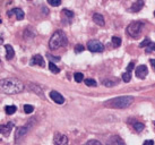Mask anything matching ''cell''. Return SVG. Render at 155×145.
<instances>
[{"mask_svg":"<svg viewBox=\"0 0 155 145\" xmlns=\"http://www.w3.org/2000/svg\"><path fill=\"white\" fill-rule=\"evenodd\" d=\"M143 145H154V142L152 141V140H147V141L144 142V144Z\"/></svg>","mask_w":155,"mask_h":145,"instance_id":"e575fe53","label":"cell"},{"mask_svg":"<svg viewBox=\"0 0 155 145\" xmlns=\"http://www.w3.org/2000/svg\"><path fill=\"white\" fill-rule=\"evenodd\" d=\"M85 84H86L87 86H92V87H95V86L97 85L96 81L93 79V78H87V79H85Z\"/></svg>","mask_w":155,"mask_h":145,"instance_id":"d4e9b609","label":"cell"},{"mask_svg":"<svg viewBox=\"0 0 155 145\" xmlns=\"http://www.w3.org/2000/svg\"><path fill=\"white\" fill-rule=\"evenodd\" d=\"M151 40H150V39H145V40H144V41H143L142 43H140V44H139V47L140 48H145V47H148V46H150V44H151Z\"/></svg>","mask_w":155,"mask_h":145,"instance_id":"f1b7e54d","label":"cell"},{"mask_svg":"<svg viewBox=\"0 0 155 145\" xmlns=\"http://www.w3.org/2000/svg\"><path fill=\"white\" fill-rule=\"evenodd\" d=\"M15 15L16 16V18H17L18 21H22L23 18H24V12H23L21 8H14L12 9V10H9L8 13H7V15L8 16H12V15Z\"/></svg>","mask_w":155,"mask_h":145,"instance_id":"4fadbf2b","label":"cell"},{"mask_svg":"<svg viewBox=\"0 0 155 145\" xmlns=\"http://www.w3.org/2000/svg\"><path fill=\"white\" fill-rule=\"evenodd\" d=\"M144 127H145V125L142 124V123H135V124H134V129H135V130H136L137 133L143 132Z\"/></svg>","mask_w":155,"mask_h":145,"instance_id":"44dd1931","label":"cell"},{"mask_svg":"<svg viewBox=\"0 0 155 145\" xmlns=\"http://www.w3.org/2000/svg\"><path fill=\"white\" fill-rule=\"evenodd\" d=\"M82 51H84V47H83L82 44H77V46L75 47V52L78 53V52H82Z\"/></svg>","mask_w":155,"mask_h":145,"instance_id":"4dcf8cb0","label":"cell"},{"mask_svg":"<svg viewBox=\"0 0 155 145\" xmlns=\"http://www.w3.org/2000/svg\"><path fill=\"white\" fill-rule=\"evenodd\" d=\"M143 27H144V23L139 21H135L133 23H130L128 27H127V33L128 35H130L131 38L137 39L143 31Z\"/></svg>","mask_w":155,"mask_h":145,"instance_id":"277c9868","label":"cell"},{"mask_svg":"<svg viewBox=\"0 0 155 145\" xmlns=\"http://www.w3.org/2000/svg\"><path fill=\"white\" fill-rule=\"evenodd\" d=\"M122 79H124L125 83L130 82V79H131V72H127V70H126V72L122 74Z\"/></svg>","mask_w":155,"mask_h":145,"instance_id":"603a6c76","label":"cell"},{"mask_svg":"<svg viewBox=\"0 0 155 145\" xmlns=\"http://www.w3.org/2000/svg\"><path fill=\"white\" fill-rule=\"evenodd\" d=\"M144 0H136L133 5H131V7H130V12L131 13H138V12H140L144 7Z\"/></svg>","mask_w":155,"mask_h":145,"instance_id":"8fae6325","label":"cell"},{"mask_svg":"<svg viewBox=\"0 0 155 145\" xmlns=\"http://www.w3.org/2000/svg\"><path fill=\"white\" fill-rule=\"evenodd\" d=\"M150 62H151L152 67H153V68H154V70H155V59H151V60H150Z\"/></svg>","mask_w":155,"mask_h":145,"instance_id":"d590c367","label":"cell"},{"mask_svg":"<svg viewBox=\"0 0 155 145\" xmlns=\"http://www.w3.org/2000/svg\"><path fill=\"white\" fill-rule=\"evenodd\" d=\"M112 44L116 48L120 47L121 46V39L119 38V36H112Z\"/></svg>","mask_w":155,"mask_h":145,"instance_id":"7402d4cb","label":"cell"},{"mask_svg":"<svg viewBox=\"0 0 155 145\" xmlns=\"http://www.w3.org/2000/svg\"><path fill=\"white\" fill-rule=\"evenodd\" d=\"M134 96L131 95H124V96H118V98L111 99L107 102H104V106L112 109H126L134 102Z\"/></svg>","mask_w":155,"mask_h":145,"instance_id":"7a4b0ae2","label":"cell"},{"mask_svg":"<svg viewBox=\"0 0 155 145\" xmlns=\"http://www.w3.org/2000/svg\"><path fill=\"white\" fill-rule=\"evenodd\" d=\"M53 143L54 145H68V137L64 134L57 133L53 137Z\"/></svg>","mask_w":155,"mask_h":145,"instance_id":"8992f818","label":"cell"},{"mask_svg":"<svg viewBox=\"0 0 155 145\" xmlns=\"http://www.w3.org/2000/svg\"><path fill=\"white\" fill-rule=\"evenodd\" d=\"M50 98H51L53 102L58 103V104H62V103L65 102V98L59 92H57V91H51L50 92Z\"/></svg>","mask_w":155,"mask_h":145,"instance_id":"ba28073f","label":"cell"},{"mask_svg":"<svg viewBox=\"0 0 155 145\" xmlns=\"http://www.w3.org/2000/svg\"><path fill=\"white\" fill-rule=\"evenodd\" d=\"M13 127H14L13 123H8V124H6V125H1V127H0L1 135H2V136H8L9 134H10V132H12Z\"/></svg>","mask_w":155,"mask_h":145,"instance_id":"7c38bea8","label":"cell"},{"mask_svg":"<svg viewBox=\"0 0 155 145\" xmlns=\"http://www.w3.org/2000/svg\"><path fill=\"white\" fill-rule=\"evenodd\" d=\"M28 87H30V90H32L33 92H35L36 94H39L40 96L44 98V93L42 92V90H41V89H40L38 85H34L33 83H30V84H28Z\"/></svg>","mask_w":155,"mask_h":145,"instance_id":"e0dca14e","label":"cell"},{"mask_svg":"<svg viewBox=\"0 0 155 145\" xmlns=\"http://www.w3.org/2000/svg\"><path fill=\"white\" fill-rule=\"evenodd\" d=\"M48 58L51 60V61H59V60H60L59 57H53V56H51V55H48Z\"/></svg>","mask_w":155,"mask_h":145,"instance_id":"d6a6232c","label":"cell"},{"mask_svg":"<svg viewBox=\"0 0 155 145\" xmlns=\"http://www.w3.org/2000/svg\"><path fill=\"white\" fill-rule=\"evenodd\" d=\"M28 129H30V124L18 127L17 129H16V134H15V141L18 142L21 138H23V137L25 136L26 133L28 132Z\"/></svg>","mask_w":155,"mask_h":145,"instance_id":"52a82bcc","label":"cell"},{"mask_svg":"<svg viewBox=\"0 0 155 145\" xmlns=\"http://www.w3.org/2000/svg\"><path fill=\"white\" fill-rule=\"evenodd\" d=\"M48 4L52 6V7H58L61 4V0H47Z\"/></svg>","mask_w":155,"mask_h":145,"instance_id":"4316f807","label":"cell"},{"mask_svg":"<svg viewBox=\"0 0 155 145\" xmlns=\"http://www.w3.org/2000/svg\"><path fill=\"white\" fill-rule=\"evenodd\" d=\"M93 21H94L95 24H97L99 26H104L105 25V22H104L103 16L99 13H95L93 15Z\"/></svg>","mask_w":155,"mask_h":145,"instance_id":"5bb4252c","label":"cell"},{"mask_svg":"<svg viewBox=\"0 0 155 145\" xmlns=\"http://www.w3.org/2000/svg\"><path fill=\"white\" fill-rule=\"evenodd\" d=\"M24 84L17 78H5L1 81V90L6 94H17L24 90Z\"/></svg>","mask_w":155,"mask_h":145,"instance_id":"6da1fadb","label":"cell"},{"mask_svg":"<svg viewBox=\"0 0 155 145\" xmlns=\"http://www.w3.org/2000/svg\"><path fill=\"white\" fill-rule=\"evenodd\" d=\"M103 85L104 86H108V87H112V86L117 85L118 83V79L117 78H107V79H103Z\"/></svg>","mask_w":155,"mask_h":145,"instance_id":"ac0fdd59","label":"cell"},{"mask_svg":"<svg viewBox=\"0 0 155 145\" xmlns=\"http://www.w3.org/2000/svg\"><path fill=\"white\" fill-rule=\"evenodd\" d=\"M74 78H75V82H77V83H81V82L84 79V75H83L82 72H75V75H74Z\"/></svg>","mask_w":155,"mask_h":145,"instance_id":"484cf974","label":"cell"},{"mask_svg":"<svg viewBox=\"0 0 155 145\" xmlns=\"http://www.w3.org/2000/svg\"><path fill=\"white\" fill-rule=\"evenodd\" d=\"M87 48L91 52H102L104 50V46L97 40H90L87 42Z\"/></svg>","mask_w":155,"mask_h":145,"instance_id":"5b68a950","label":"cell"},{"mask_svg":"<svg viewBox=\"0 0 155 145\" xmlns=\"http://www.w3.org/2000/svg\"><path fill=\"white\" fill-rule=\"evenodd\" d=\"M24 111H25V113H32L34 111V107L31 106V104H25L24 106Z\"/></svg>","mask_w":155,"mask_h":145,"instance_id":"83f0119b","label":"cell"},{"mask_svg":"<svg viewBox=\"0 0 155 145\" xmlns=\"http://www.w3.org/2000/svg\"><path fill=\"white\" fill-rule=\"evenodd\" d=\"M62 15H65L66 16V19H68L69 22H71V18L74 17V13L71 10H68V9H64L62 10Z\"/></svg>","mask_w":155,"mask_h":145,"instance_id":"d6986e66","label":"cell"},{"mask_svg":"<svg viewBox=\"0 0 155 145\" xmlns=\"http://www.w3.org/2000/svg\"><path fill=\"white\" fill-rule=\"evenodd\" d=\"M5 48H6V58H7V60H12L14 58V55H15L13 47L10 44H6Z\"/></svg>","mask_w":155,"mask_h":145,"instance_id":"2e32d148","label":"cell"},{"mask_svg":"<svg viewBox=\"0 0 155 145\" xmlns=\"http://www.w3.org/2000/svg\"><path fill=\"white\" fill-rule=\"evenodd\" d=\"M107 145H126V144H125V142L122 141L120 137L112 136L111 138H110V140L108 141Z\"/></svg>","mask_w":155,"mask_h":145,"instance_id":"9a60e30c","label":"cell"},{"mask_svg":"<svg viewBox=\"0 0 155 145\" xmlns=\"http://www.w3.org/2000/svg\"><path fill=\"white\" fill-rule=\"evenodd\" d=\"M154 16H155V12H154Z\"/></svg>","mask_w":155,"mask_h":145,"instance_id":"8d00e7d4","label":"cell"},{"mask_svg":"<svg viewBox=\"0 0 155 145\" xmlns=\"http://www.w3.org/2000/svg\"><path fill=\"white\" fill-rule=\"evenodd\" d=\"M134 66H135V64H134L133 61L131 62H129V65H128V67H127V72H131L134 68Z\"/></svg>","mask_w":155,"mask_h":145,"instance_id":"836d02e7","label":"cell"},{"mask_svg":"<svg viewBox=\"0 0 155 145\" xmlns=\"http://www.w3.org/2000/svg\"><path fill=\"white\" fill-rule=\"evenodd\" d=\"M49 69H50L52 72H54V74H58V72H60V69L58 68L56 65H54V62H52V61L49 62Z\"/></svg>","mask_w":155,"mask_h":145,"instance_id":"cb8c5ba5","label":"cell"},{"mask_svg":"<svg viewBox=\"0 0 155 145\" xmlns=\"http://www.w3.org/2000/svg\"><path fill=\"white\" fill-rule=\"evenodd\" d=\"M67 44V36L64 31H56L52 34L50 41H49V48L51 50H57L61 47H65Z\"/></svg>","mask_w":155,"mask_h":145,"instance_id":"3957f363","label":"cell"},{"mask_svg":"<svg viewBox=\"0 0 155 145\" xmlns=\"http://www.w3.org/2000/svg\"><path fill=\"white\" fill-rule=\"evenodd\" d=\"M30 65H31V66H34V65H36V66H40V67H44L43 57H42L41 55H35L34 57L31 59Z\"/></svg>","mask_w":155,"mask_h":145,"instance_id":"30bf717a","label":"cell"},{"mask_svg":"<svg viewBox=\"0 0 155 145\" xmlns=\"http://www.w3.org/2000/svg\"><path fill=\"white\" fill-rule=\"evenodd\" d=\"M85 145H102V143L99 141H96V140H91L88 141Z\"/></svg>","mask_w":155,"mask_h":145,"instance_id":"f546056e","label":"cell"},{"mask_svg":"<svg viewBox=\"0 0 155 145\" xmlns=\"http://www.w3.org/2000/svg\"><path fill=\"white\" fill-rule=\"evenodd\" d=\"M147 72H148V69H147L145 65H140L136 68V76L138 78H140V79H143V78H145L147 76Z\"/></svg>","mask_w":155,"mask_h":145,"instance_id":"9c48e42d","label":"cell"},{"mask_svg":"<svg viewBox=\"0 0 155 145\" xmlns=\"http://www.w3.org/2000/svg\"><path fill=\"white\" fill-rule=\"evenodd\" d=\"M151 51H155V43L152 42L146 49V52H151Z\"/></svg>","mask_w":155,"mask_h":145,"instance_id":"1f68e13d","label":"cell"},{"mask_svg":"<svg viewBox=\"0 0 155 145\" xmlns=\"http://www.w3.org/2000/svg\"><path fill=\"white\" fill-rule=\"evenodd\" d=\"M154 124H155V123H154Z\"/></svg>","mask_w":155,"mask_h":145,"instance_id":"74e56055","label":"cell"},{"mask_svg":"<svg viewBox=\"0 0 155 145\" xmlns=\"http://www.w3.org/2000/svg\"><path fill=\"white\" fill-rule=\"evenodd\" d=\"M16 106H6L5 107V110H6V113L7 115H14L16 112Z\"/></svg>","mask_w":155,"mask_h":145,"instance_id":"ffe728a7","label":"cell"}]
</instances>
